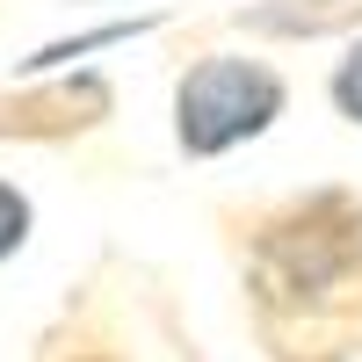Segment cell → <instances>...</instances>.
I'll list each match as a JSON object with an SVG mask.
<instances>
[{
  "mask_svg": "<svg viewBox=\"0 0 362 362\" xmlns=\"http://www.w3.org/2000/svg\"><path fill=\"white\" fill-rule=\"evenodd\" d=\"M218 247L261 362H362V181L225 196Z\"/></svg>",
  "mask_w": 362,
  "mask_h": 362,
  "instance_id": "cell-1",
  "label": "cell"
},
{
  "mask_svg": "<svg viewBox=\"0 0 362 362\" xmlns=\"http://www.w3.org/2000/svg\"><path fill=\"white\" fill-rule=\"evenodd\" d=\"M297 80L254 44H196L181 51L167 87V138L181 167H225L290 116Z\"/></svg>",
  "mask_w": 362,
  "mask_h": 362,
  "instance_id": "cell-2",
  "label": "cell"
},
{
  "mask_svg": "<svg viewBox=\"0 0 362 362\" xmlns=\"http://www.w3.org/2000/svg\"><path fill=\"white\" fill-rule=\"evenodd\" d=\"M109 124H116V80L102 66L37 73V80L0 73V145H15V153H66Z\"/></svg>",
  "mask_w": 362,
  "mask_h": 362,
  "instance_id": "cell-3",
  "label": "cell"
},
{
  "mask_svg": "<svg viewBox=\"0 0 362 362\" xmlns=\"http://www.w3.org/2000/svg\"><path fill=\"white\" fill-rule=\"evenodd\" d=\"M203 29H232L254 51L261 44H348L362 29V0H247V8H225Z\"/></svg>",
  "mask_w": 362,
  "mask_h": 362,
  "instance_id": "cell-4",
  "label": "cell"
},
{
  "mask_svg": "<svg viewBox=\"0 0 362 362\" xmlns=\"http://www.w3.org/2000/svg\"><path fill=\"white\" fill-rule=\"evenodd\" d=\"M29 362H138V348L116 319V305L95 297V283H80V297H66L51 312V326L37 334Z\"/></svg>",
  "mask_w": 362,
  "mask_h": 362,
  "instance_id": "cell-5",
  "label": "cell"
},
{
  "mask_svg": "<svg viewBox=\"0 0 362 362\" xmlns=\"http://www.w3.org/2000/svg\"><path fill=\"white\" fill-rule=\"evenodd\" d=\"M174 22H181L174 8H153V15H109V22H95V29H66V37L29 44L15 66H8V80H37V73H73V66H95L102 51H124V44H138V37H160V29H174Z\"/></svg>",
  "mask_w": 362,
  "mask_h": 362,
  "instance_id": "cell-6",
  "label": "cell"
},
{
  "mask_svg": "<svg viewBox=\"0 0 362 362\" xmlns=\"http://www.w3.org/2000/svg\"><path fill=\"white\" fill-rule=\"evenodd\" d=\"M319 95H326V109H334V124H341V131H362V29H355L348 44H334Z\"/></svg>",
  "mask_w": 362,
  "mask_h": 362,
  "instance_id": "cell-7",
  "label": "cell"
},
{
  "mask_svg": "<svg viewBox=\"0 0 362 362\" xmlns=\"http://www.w3.org/2000/svg\"><path fill=\"white\" fill-rule=\"evenodd\" d=\"M29 239H37V196L0 167V268H15L29 254Z\"/></svg>",
  "mask_w": 362,
  "mask_h": 362,
  "instance_id": "cell-8",
  "label": "cell"
},
{
  "mask_svg": "<svg viewBox=\"0 0 362 362\" xmlns=\"http://www.w3.org/2000/svg\"><path fill=\"white\" fill-rule=\"evenodd\" d=\"M73 8H116V0H73Z\"/></svg>",
  "mask_w": 362,
  "mask_h": 362,
  "instance_id": "cell-9",
  "label": "cell"
}]
</instances>
